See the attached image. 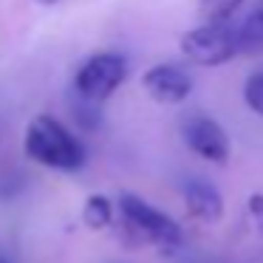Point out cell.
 <instances>
[{
  "label": "cell",
  "instance_id": "12",
  "mask_svg": "<svg viewBox=\"0 0 263 263\" xmlns=\"http://www.w3.org/2000/svg\"><path fill=\"white\" fill-rule=\"evenodd\" d=\"M243 99L257 116H263V71H257V74H252L249 80H246Z\"/></svg>",
  "mask_w": 263,
  "mask_h": 263
},
{
  "label": "cell",
  "instance_id": "6",
  "mask_svg": "<svg viewBox=\"0 0 263 263\" xmlns=\"http://www.w3.org/2000/svg\"><path fill=\"white\" fill-rule=\"evenodd\" d=\"M142 85L156 102H164V105H178L190 97L193 91V77L187 74L184 68L178 65H153V68L144 71L142 77Z\"/></svg>",
  "mask_w": 263,
  "mask_h": 263
},
{
  "label": "cell",
  "instance_id": "2",
  "mask_svg": "<svg viewBox=\"0 0 263 263\" xmlns=\"http://www.w3.org/2000/svg\"><path fill=\"white\" fill-rule=\"evenodd\" d=\"M119 210L127 232L136 235V243H153V246H161V249H173L184 240L181 227L167 212L156 210L153 204H147L139 195L125 193L119 198Z\"/></svg>",
  "mask_w": 263,
  "mask_h": 263
},
{
  "label": "cell",
  "instance_id": "4",
  "mask_svg": "<svg viewBox=\"0 0 263 263\" xmlns=\"http://www.w3.org/2000/svg\"><path fill=\"white\" fill-rule=\"evenodd\" d=\"M181 51L190 63L201 68H215L235 57V29L232 26H204L181 37Z\"/></svg>",
  "mask_w": 263,
  "mask_h": 263
},
{
  "label": "cell",
  "instance_id": "14",
  "mask_svg": "<svg viewBox=\"0 0 263 263\" xmlns=\"http://www.w3.org/2000/svg\"><path fill=\"white\" fill-rule=\"evenodd\" d=\"M40 6H54V3H60V0H37Z\"/></svg>",
  "mask_w": 263,
  "mask_h": 263
},
{
  "label": "cell",
  "instance_id": "15",
  "mask_svg": "<svg viewBox=\"0 0 263 263\" xmlns=\"http://www.w3.org/2000/svg\"><path fill=\"white\" fill-rule=\"evenodd\" d=\"M0 263H9V260H0Z\"/></svg>",
  "mask_w": 263,
  "mask_h": 263
},
{
  "label": "cell",
  "instance_id": "1",
  "mask_svg": "<svg viewBox=\"0 0 263 263\" xmlns=\"http://www.w3.org/2000/svg\"><path fill=\"white\" fill-rule=\"evenodd\" d=\"M26 153L31 161L43 167H51L60 173H74L85 164V147L77 142V136L57 122L54 116H37L26 127Z\"/></svg>",
  "mask_w": 263,
  "mask_h": 263
},
{
  "label": "cell",
  "instance_id": "10",
  "mask_svg": "<svg viewBox=\"0 0 263 263\" xmlns=\"http://www.w3.org/2000/svg\"><path fill=\"white\" fill-rule=\"evenodd\" d=\"M246 0H198V14L204 26H223Z\"/></svg>",
  "mask_w": 263,
  "mask_h": 263
},
{
  "label": "cell",
  "instance_id": "8",
  "mask_svg": "<svg viewBox=\"0 0 263 263\" xmlns=\"http://www.w3.org/2000/svg\"><path fill=\"white\" fill-rule=\"evenodd\" d=\"M263 54V3L235 29V57H260Z\"/></svg>",
  "mask_w": 263,
  "mask_h": 263
},
{
  "label": "cell",
  "instance_id": "13",
  "mask_svg": "<svg viewBox=\"0 0 263 263\" xmlns=\"http://www.w3.org/2000/svg\"><path fill=\"white\" fill-rule=\"evenodd\" d=\"M246 212H249V218H252V223H255L257 235H263V195H260V193L249 195V204H246Z\"/></svg>",
  "mask_w": 263,
  "mask_h": 263
},
{
  "label": "cell",
  "instance_id": "11",
  "mask_svg": "<svg viewBox=\"0 0 263 263\" xmlns=\"http://www.w3.org/2000/svg\"><path fill=\"white\" fill-rule=\"evenodd\" d=\"M102 105H93V102H88V99H82V97H77V102H74V116H77V122H80L82 127H88V130H93V127H99L102 125Z\"/></svg>",
  "mask_w": 263,
  "mask_h": 263
},
{
  "label": "cell",
  "instance_id": "5",
  "mask_svg": "<svg viewBox=\"0 0 263 263\" xmlns=\"http://www.w3.org/2000/svg\"><path fill=\"white\" fill-rule=\"evenodd\" d=\"M181 136L187 147L204 161H212V164H227L229 161V136L210 116H190L181 127Z\"/></svg>",
  "mask_w": 263,
  "mask_h": 263
},
{
  "label": "cell",
  "instance_id": "7",
  "mask_svg": "<svg viewBox=\"0 0 263 263\" xmlns=\"http://www.w3.org/2000/svg\"><path fill=\"white\" fill-rule=\"evenodd\" d=\"M184 204L187 212L201 223H215L223 215V198L215 190V184L204 181V178H193L184 184Z\"/></svg>",
  "mask_w": 263,
  "mask_h": 263
},
{
  "label": "cell",
  "instance_id": "9",
  "mask_svg": "<svg viewBox=\"0 0 263 263\" xmlns=\"http://www.w3.org/2000/svg\"><path fill=\"white\" fill-rule=\"evenodd\" d=\"M82 221L88 229H108L114 223V204L105 195H88L82 206Z\"/></svg>",
  "mask_w": 263,
  "mask_h": 263
},
{
  "label": "cell",
  "instance_id": "3",
  "mask_svg": "<svg viewBox=\"0 0 263 263\" xmlns=\"http://www.w3.org/2000/svg\"><path fill=\"white\" fill-rule=\"evenodd\" d=\"M127 60L116 51H99L91 54L85 63L80 65L74 77V88L77 97L88 99L93 105H102L122 82L127 80Z\"/></svg>",
  "mask_w": 263,
  "mask_h": 263
}]
</instances>
